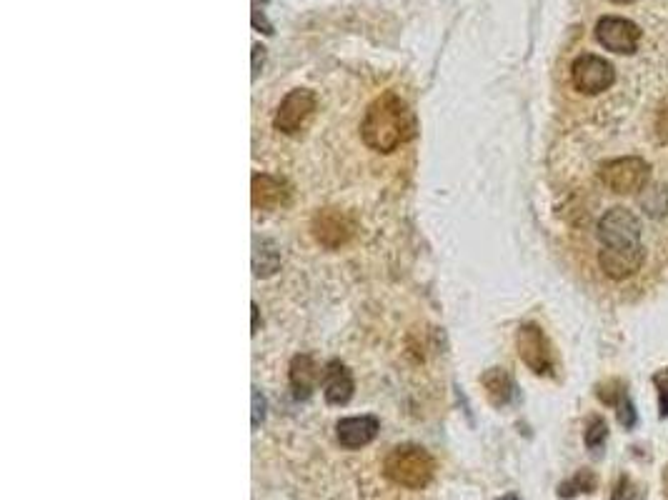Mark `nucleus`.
I'll list each match as a JSON object with an SVG mask.
<instances>
[{
  "label": "nucleus",
  "mask_w": 668,
  "mask_h": 500,
  "mask_svg": "<svg viewBox=\"0 0 668 500\" xmlns=\"http://www.w3.org/2000/svg\"><path fill=\"white\" fill-rule=\"evenodd\" d=\"M596 40L606 50L618 55L636 53L641 43V28L633 20L618 18V15H606L596 23Z\"/></svg>",
  "instance_id": "0eeeda50"
},
{
  "label": "nucleus",
  "mask_w": 668,
  "mask_h": 500,
  "mask_svg": "<svg viewBox=\"0 0 668 500\" xmlns=\"http://www.w3.org/2000/svg\"><path fill=\"white\" fill-rule=\"evenodd\" d=\"M616 415H618V423H621L626 430L636 428V423H638V413H636V405H633L631 395H628V393L623 395L621 400H618V405H616Z\"/></svg>",
  "instance_id": "412c9836"
},
{
  "label": "nucleus",
  "mask_w": 668,
  "mask_h": 500,
  "mask_svg": "<svg viewBox=\"0 0 668 500\" xmlns=\"http://www.w3.org/2000/svg\"><path fill=\"white\" fill-rule=\"evenodd\" d=\"M653 135H656L658 145L668 143V98L658 105L656 118H653Z\"/></svg>",
  "instance_id": "4be33fe9"
},
{
  "label": "nucleus",
  "mask_w": 668,
  "mask_h": 500,
  "mask_svg": "<svg viewBox=\"0 0 668 500\" xmlns=\"http://www.w3.org/2000/svg\"><path fill=\"white\" fill-rule=\"evenodd\" d=\"M318 383V365L311 355H296L291 360V385L298 398H308Z\"/></svg>",
  "instance_id": "ddd939ff"
},
{
  "label": "nucleus",
  "mask_w": 668,
  "mask_h": 500,
  "mask_svg": "<svg viewBox=\"0 0 668 500\" xmlns=\"http://www.w3.org/2000/svg\"><path fill=\"white\" fill-rule=\"evenodd\" d=\"M323 393L331 405H346L353 398V375L338 360L328 363L323 370Z\"/></svg>",
  "instance_id": "9b49d317"
},
{
  "label": "nucleus",
  "mask_w": 668,
  "mask_h": 500,
  "mask_svg": "<svg viewBox=\"0 0 668 500\" xmlns=\"http://www.w3.org/2000/svg\"><path fill=\"white\" fill-rule=\"evenodd\" d=\"M653 385H656L658 390V415L668 418V368L658 370V373L653 375Z\"/></svg>",
  "instance_id": "5701e85b"
},
{
  "label": "nucleus",
  "mask_w": 668,
  "mask_h": 500,
  "mask_svg": "<svg viewBox=\"0 0 668 500\" xmlns=\"http://www.w3.org/2000/svg\"><path fill=\"white\" fill-rule=\"evenodd\" d=\"M281 268V250L273 240L256 238L253 240V273L258 278H268Z\"/></svg>",
  "instance_id": "4468645a"
},
{
  "label": "nucleus",
  "mask_w": 668,
  "mask_h": 500,
  "mask_svg": "<svg viewBox=\"0 0 668 500\" xmlns=\"http://www.w3.org/2000/svg\"><path fill=\"white\" fill-rule=\"evenodd\" d=\"M663 495L668 498V465H666V470H663Z\"/></svg>",
  "instance_id": "a878e982"
},
{
  "label": "nucleus",
  "mask_w": 668,
  "mask_h": 500,
  "mask_svg": "<svg viewBox=\"0 0 668 500\" xmlns=\"http://www.w3.org/2000/svg\"><path fill=\"white\" fill-rule=\"evenodd\" d=\"M361 135L368 148L391 153L416 135V115L401 95L388 90L368 105L366 118L361 123Z\"/></svg>",
  "instance_id": "f03ea898"
},
{
  "label": "nucleus",
  "mask_w": 668,
  "mask_h": 500,
  "mask_svg": "<svg viewBox=\"0 0 668 500\" xmlns=\"http://www.w3.org/2000/svg\"><path fill=\"white\" fill-rule=\"evenodd\" d=\"M598 178L611 193H641L651 180V165L641 155H621V158H611L598 165Z\"/></svg>",
  "instance_id": "20e7f679"
},
{
  "label": "nucleus",
  "mask_w": 668,
  "mask_h": 500,
  "mask_svg": "<svg viewBox=\"0 0 668 500\" xmlns=\"http://www.w3.org/2000/svg\"><path fill=\"white\" fill-rule=\"evenodd\" d=\"M626 393H628L626 385H623V380H618V378H611V380H606V383L596 385L598 400H601L603 405H611V408H616L618 400H621Z\"/></svg>",
  "instance_id": "aec40b11"
},
{
  "label": "nucleus",
  "mask_w": 668,
  "mask_h": 500,
  "mask_svg": "<svg viewBox=\"0 0 668 500\" xmlns=\"http://www.w3.org/2000/svg\"><path fill=\"white\" fill-rule=\"evenodd\" d=\"M258 63H263V48L261 45H253V75L258 73Z\"/></svg>",
  "instance_id": "393cba45"
},
{
  "label": "nucleus",
  "mask_w": 668,
  "mask_h": 500,
  "mask_svg": "<svg viewBox=\"0 0 668 500\" xmlns=\"http://www.w3.org/2000/svg\"><path fill=\"white\" fill-rule=\"evenodd\" d=\"M498 500H521V498H518V495H513V493H508V495H503V498H498Z\"/></svg>",
  "instance_id": "bb28decb"
},
{
  "label": "nucleus",
  "mask_w": 668,
  "mask_h": 500,
  "mask_svg": "<svg viewBox=\"0 0 668 500\" xmlns=\"http://www.w3.org/2000/svg\"><path fill=\"white\" fill-rule=\"evenodd\" d=\"M433 470H436V463H433L431 455L423 448H418V445L393 448L391 453H388L386 463H383V473H386L388 480L413 490L431 483Z\"/></svg>",
  "instance_id": "7ed1b4c3"
},
{
  "label": "nucleus",
  "mask_w": 668,
  "mask_h": 500,
  "mask_svg": "<svg viewBox=\"0 0 668 500\" xmlns=\"http://www.w3.org/2000/svg\"><path fill=\"white\" fill-rule=\"evenodd\" d=\"M516 345L521 360L533 370V373L553 375V370H556V360H553L551 343H548L546 333H543L536 323H526L518 328Z\"/></svg>",
  "instance_id": "423d86ee"
},
{
  "label": "nucleus",
  "mask_w": 668,
  "mask_h": 500,
  "mask_svg": "<svg viewBox=\"0 0 668 500\" xmlns=\"http://www.w3.org/2000/svg\"><path fill=\"white\" fill-rule=\"evenodd\" d=\"M571 80L578 93L598 95L616 83V68L601 55L583 53L573 60Z\"/></svg>",
  "instance_id": "39448f33"
},
{
  "label": "nucleus",
  "mask_w": 668,
  "mask_h": 500,
  "mask_svg": "<svg viewBox=\"0 0 668 500\" xmlns=\"http://www.w3.org/2000/svg\"><path fill=\"white\" fill-rule=\"evenodd\" d=\"M583 440H586V448L591 450V453H601V448L606 445L608 440V423L603 418H591L586 425V435H583Z\"/></svg>",
  "instance_id": "a211bd4d"
},
{
  "label": "nucleus",
  "mask_w": 668,
  "mask_h": 500,
  "mask_svg": "<svg viewBox=\"0 0 668 500\" xmlns=\"http://www.w3.org/2000/svg\"><path fill=\"white\" fill-rule=\"evenodd\" d=\"M483 388H486L488 400H491L493 405H508L513 400V393H516L513 378L503 368L488 370V373L483 375Z\"/></svg>",
  "instance_id": "2eb2a0df"
},
{
  "label": "nucleus",
  "mask_w": 668,
  "mask_h": 500,
  "mask_svg": "<svg viewBox=\"0 0 668 500\" xmlns=\"http://www.w3.org/2000/svg\"><path fill=\"white\" fill-rule=\"evenodd\" d=\"M611 500H646V490L641 483L631 478V475H621L613 485Z\"/></svg>",
  "instance_id": "6ab92c4d"
},
{
  "label": "nucleus",
  "mask_w": 668,
  "mask_h": 500,
  "mask_svg": "<svg viewBox=\"0 0 668 500\" xmlns=\"http://www.w3.org/2000/svg\"><path fill=\"white\" fill-rule=\"evenodd\" d=\"M378 435V420L373 415H356V418H343L336 425V438L343 448L356 450L371 443Z\"/></svg>",
  "instance_id": "9d476101"
},
{
  "label": "nucleus",
  "mask_w": 668,
  "mask_h": 500,
  "mask_svg": "<svg viewBox=\"0 0 668 500\" xmlns=\"http://www.w3.org/2000/svg\"><path fill=\"white\" fill-rule=\"evenodd\" d=\"M251 188L253 205L261 210L281 208V205L288 203V195H291L288 185L281 178H273V175H256Z\"/></svg>",
  "instance_id": "f8f14e48"
},
{
  "label": "nucleus",
  "mask_w": 668,
  "mask_h": 500,
  "mask_svg": "<svg viewBox=\"0 0 668 500\" xmlns=\"http://www.w3.org/2000/svg\"><path fill=\"white\" fill-rule=\"evenodd\" d=\"M611 3H618V5H626V3H633V0H611Z\"/></svg>",
  "instance_id": "cd10ccee"
},
{
  "label": "nucleus",
  "mask_w": 668,
  "mask_h": 500,
  "mask_svg": "<svg viewBox=\"0 0 668 500\" xmlns=\"http://www.w3.org/2000/svg\"><path fill=\"white\" fill-rule=\"evenodd\" d=\"M596 235L601 240L598 265H601L606 278L626 280L643 268V260H646L643 225L633 210H606L598 220Z\"/></svg>",
  "instance_id": "f257e3e1"
},
{
  "label": "nucleus",
  "mask_w": 668,
  "mask_h": 500,
  "mask_svg": "<svg viewBox=\"0 0 668 500\" xmlns=\"http://www.w3.org/2000/svg\"><path fill=\"white\" fill-rule=\"evenodd\" d=\"M313 110H316V95L308 88H296L283 98L281 108H278L276 118H273V125L281 133L296 135L308 123Z\"/></svg>",
  "instance_id": "6e6552de"
},
{
  "label": "nucleus",
  "mask_w": 668,
  "mask_h": 500,
  "mask_svg": "<svg viewBox=\"0 0 668 500\" xmlns=\"http://www.w3.org/2000/svg\"><path fill=\"white\" fill-rule=\"evenodd\" d=\"M263 408H266V403H263L261 393L253 390V428H258V423L263 420Z\"/></svg>",
  "instance_id": "b1692460"
},
{
  "label": "nucleus",
  "mask_w": 668,
  "mask_h": 500,
  "mask_svg": "<svg viewBox=\"0 0 668 500\" xmlns=\"http://www.w3.org/2000/svg\"><path fill=\"white\" fill-rule=\"evenodd\" d=\"M598 485V478L593 470H578L573 478H568L566 483L558 485V498H576L581 493H593Z\"/></svg>",
  "instance_id": "dca6fc26"
},
{
  "label": "nucleus",
  "mask_w": 668,
  "mask_h": 500,
  "mask_svg": "<svg viewBox=\"0 0 668 500\" xmlns=\"http://www.w3.org/2000/svg\"><path fill=\"white\" fill-rule=\"evenodd\" d=\"M641 205L651 218H663L668 213V190L663 185H651L641 195Z\"/></svg>",
  "instance_id": "f3484780"
},
{
  "label": "nucleus",
  "mask_w": 668,
  "mask_h": 500,
  "mask_svg": "<svg viewBox=\"0 0 668 500\" xmlns=\"http://www.w3.org/2000/svg\"><path fill=\"white\" fill-rule=\"evenodd\" d=\"M311 228L318 243L326 245V248H341L343 243L351 240L353 230H356V223H353L351 215L343 213V210L326 208L313 218Z\"/></svg>",
  "instance_id": "1a4fd4ad"
}]
</instances>
